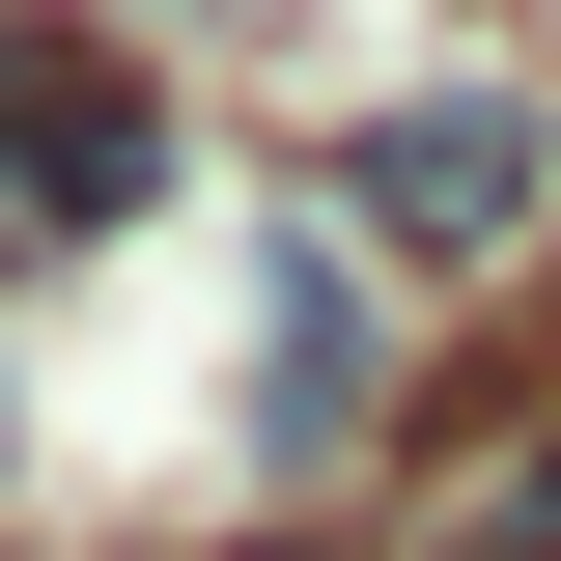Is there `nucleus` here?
Returning <instances> with one entry per match:
<instances>
[{"label": "nucleus", "instance_id": "3", "mask_svg": "<svg viewBox=\"0 0 561 561\" xmlns=\"http://www.w3.org/2000/svg\"><path fill=\"white\" fill-rule=\"evenodd\" d=\"M337 421H365V309H337V253H309L280 280V449H337Z\"/></svg>", "mask_w": 561, "mask_h": 561}, {"label": "nucleus", "instance_id": "1", "mask_svg": "<svg viewBox=\"0 0 561 561\" xmlns=\"http://www.w3.org/2000/svg\"><path fill=\"white\" fill-rule=\"evenodd\" d=\"M534 197H561V169H534L505 84H421V113L337 140V225H365V253H534Z\"/></svg>", "mask_w": 561, "mask_h": 561}, {"label": "nucleus", "instance_id": "2", "mask_svg": "<svg viewBox=\"0 0 561 561\" xmlns=\"http://www.w3.org/2000/svg\"><path fill=\"white\" fill-rule=\"evenodd\" d=\"M140 169H169V113H140L113 57H57V28H0V253H57V225H140Z\"/></svg>", "mask_w": 561, "mask_h": 561}, {"label": "nucleus", "instance_id": "4", "mask_svg": "<svg viewBox=\"0 0 561 561\" xmlns=\"http://www.w3.org/2000/svg\"><path fill=\"white\" fill-rule=\"evenodd\" d=\"M505 561H561V421H534V449H505Z\"/></svg>", "mask_w": 561, "mask_h": 561}]
</instances>
